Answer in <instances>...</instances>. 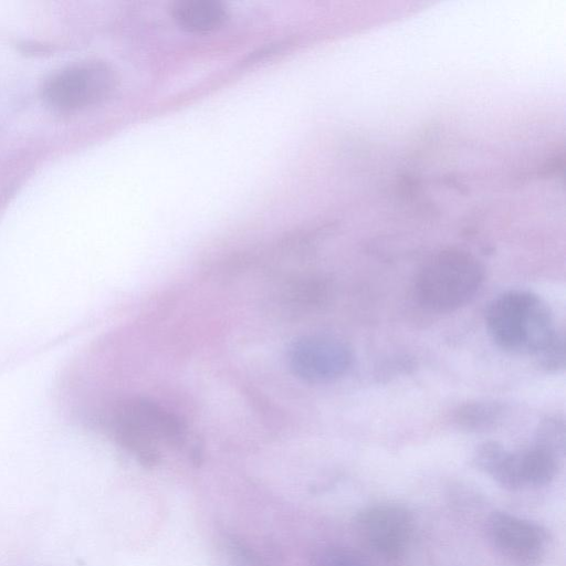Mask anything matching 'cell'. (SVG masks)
I'll return each mask as SVG.
<instances>
[{
    "label": "cell",
    "instance_id": "cell-1",
    "mask_svg": "<svg viewBox=\"0 0 566 566\" xmlns=\"http://www.w3.org/2000/svg\"><path fill=\"white\" fill-rule=\"evenodd\" d=\"M485 323L497 346L534 356L558 333L546 303L522 290L506 291L494 297L485 311Z\"/></svg>",
    "mask_w": 566,
    "mask_h": 566
},
{
    "label": "cell",
    "instance_id": "cell-2",
    "mask_svg": "<svg viewBox=\"0 0 566 566\" xmlns=\"http://www.w3.org/2000/svg\"><path fill=\"white\" fill-rule=\"evenodd\" d=\"M484 279V270L472 254L448 249L428 260L416 279L419 302L436 312H451L474 297Z\"/></svg>",
    "mask_w": 566,
    "mask_h": 566
},
{
    "label": "cell",
    "instance_id": "cell-3",
    "mask_svg": "<svg viewBox=\"0 0 566 566\" xmlns=\"http://www.w3.org/2000/svg\"><path fill=\"white\" fill-rule=\"evenodd\" d=\"M112 426L118 442L145 465L158 462V441L175 444L180 443L185 437V426L177 416L142 398L119 406Z\"/></svg>",
    "mask_w": 566,
    "mask_h": 566
},
{
    "label": "cell",
    "instance_id": "cell-4",
    "mask_svg": "<svg viewBox=\"0 0 566 566\" xmlns=\"http://www.w3.org/2000/svg\"><path fill=\"white\" fill-rule=\"evenodd\" d=\"M116 85L117 75L107 63L85 61L53 73L43 85V97L54 109L70 112L104 101Z\"/></svg>",
    "mask_w": 566,
    "mask_h": 566
},
{
    "label": "cell",
    "instance_id": "cell-5",
    "mask_svg": "<svg viewBox=\"0 0 566 566\" xmlns=\"http://www.w3.org/2000/svg\"><path fill=\"white\" fill-rule=\"evenodd\" d=\"M287 364L293 374L312 384L329 382L350 367V348L328 335H305L291 343Z\"/></svg>",
    "mask_w": 566,
    "mask_h": 566
},
{
    "label": "cell",
    "instance_id": "cell-6",
    "mask_svg": "<svg viewBox=\"0 0 566 566\" xmlns=\"http://www.w3.org/2000/svg\"><path fill=\"white\" fill-rule=\"evenodd\" d=\"M355 528L363 542L379 555L397 557L407 548L413 531V517L402 505L381 503L361 510Z\"/></svg>",
    "mask_w": 566,
    "mask_h": 566
},
{
    "label": "cell",
    "instance_id": "cell-7",
    "mask_svg": "<svg viewBox=\"0 0 566 566\" xmlns=\"http://www.w3.org/2000/svg\"><path fill=\"white\" fill-rule=\"evenodd\" d=\"M486 530L496 551L515 563L534 564L546 551L547 532L530 520L494 512L488 520Z\"/></svg>",
    "mask_w": 566,
    "mask_h": 566
},
{
    "label": "cell",
    "instance_id": "cell-8",
    "mask_svg": "<svg viewBox=\"0 0 566 566\" xmlns=\"http://www.w3.org/2000/svg\"><path fill=\"white\" fill-rule=\"evenodd\" d=\"M559 453L535 442L532 447L513 452V467L517 489L543 486L556 475Z\"/></svg>",
    "mask_w": 566,
    "mask_h": 566
},
{
    "label": "cell",
    "instance_id": "cell-9",
    "mask_svg": "<svg viewBox=\"0 0 566 566\" xmlns=\"http://www.w3.org/2000/svg\"><path fill=\"white\" fill-rule=\"evenodd\" d=\"M170 12L180 29L197 34L216 31L228 19L227 8L217 0H179Z\"/></svg>",
    "mask_w": 566,
    "mask_h": 566
},
{
    "label": "cell",
    "instance_id": "cell-10",
    "mask_svg": "<svg viewBox=\"0 0 566 566\" xmlns=\"http://www.w3.org/2000/svg\"><path fill=\"white\" fill-rule=\"evenodd\" d=\"M475 465L490 475L497 484L509 490H516L512 452L501 443L486 441L481 443L473 455Z\"/></svg>",
    "mask_w": 566,
    "mask_h": 566
},
{
    "label": "cell",
    "instance_id": "cell-11",
    "mask_svg": "<svg viewBox=\"0 0 566 566\" xmlns=\"http://www.w3.org/2000/svg\"><path fill=\"white\" fill-rule=\"evenodd\" d=\"M504 412V406L497 401L476 400L460 406L454 413V420L464 430L486 431L502 421Z\"/></svg>",
    "mask_w": 566,
    "mask_h": 566
},
{
    "label": "cell",
    "instance_id": "cell-12",
    "mask_svg": "<svg viewBox=\"0 0 566 566\" xmlns=\"http://www.w3.org/2000/svg\"><path fill=\"white\" fill-rule=\"evenodd\" d=\"M223 548L230 566H268L250 545L235 535L224 536Z\"/></svg>",
    "mask_w": 566,
    "mask_h": 566
},
{
    "label": "cell",
    "instance_id": "cell-13",
    "mask_svg": "<svg viewBox=\"0 0 566 566\" xmlns=\"http://www.w3.org/2000/svg\"><path fill=\"white\" fill-rule=\"evenodd\" d=\"M565 424L559 416H549L543 419L537 428L536 441L556 452L564 449Z\"/></svg>",
    "mask_w": 566,
    "mask_h": 566
},
{
    "label": "cell",
    "instance_id": "cell-14",
    "mask_svg": "<svg viewBox=\"0 0 566 566\" xmlns=\"http://www.w3.org/2000/svg\"><path fill=\"white\" fill-rule=\"evenodd\" d=\"M314 566H368L356 552L344 547L322 551L315 558Z\"/></svg>",
    "mask_w": 566,
    "mask_h": 566
},
{
    "label": "cell",
    "instance_id": "cell-15",
    "mask_svg": "<svg viewBox=\"0 0 566 566\" xmlns=\"http://www.w3.org/2000/svg\"><path fill=\"white\" fill-rule=\"evenodd\" d=\"M538 365L547 371H558L565 365V344L560 333L536 356Z\"/></svg>",
    "mask_w": 566,
    "mask_h": 566
}]
</instances>
